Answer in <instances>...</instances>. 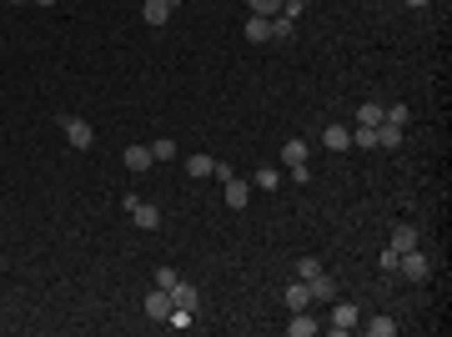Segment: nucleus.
I'll use <instances>...</instances> for the list:
<instances>
[{
  "label": "nucleus",
  "instance_id": "1",
  "mask_svg": "<svg viewBox=\"0 0 452 337\" xmlns=\"http://www.w3.org/2000/svg\"><path fill=\"white\" fill-rule=\"evenodd\" d=\"M60 131H66V141L76 146V151H91V146H96L91 121H81V116H60Z\"/></svg>",
  "mask_w": 452,
  "mask_h": 337
},
{
  "label": "nucleus",
  "instance_id": "2",
  "mask_svg": "<svg viewBox=\"0 0 452 337\" xmlns=\"http://www.w3.org/2000/svg\"><path fill=\"white\" fill-rule=\"evenodd\" d=\"M126 212H131V222H136L141 231H156V227H161V206H151V202H141V197H126Z\"/></svg>",
  "mask_w": 452,
  "mask_h": 337
},
{
  "label": "nucleus",
  "instance_id": "3",
  "mask_svg": "<svg viewBox=\"0 0 452 337\" xmlns=\"http://www.w3.org/2000/svg\"><path fill=\"white\" fill-rule=\"evenodd\" d=\"M397 272H402L407 282H427V272H433V262H427L422 252L412 247V252H402V257H397Z\"/></svg>",
  "mask_w": 452,
  "mask_h": 337
},
{
  "label": "nucleus",
  "instance_id": "4",
  "mask_svg": "<svg viewBox=\"0 0 452 337\" xmlns=\"http://www.w3.org/2000/svg\"><path fill=\"white\" fill-rule=\"evenodd\" d=\"M357 318H362V312H357L352 302H337V297H332V318H327V327H332V332H352V327H357Z\"/></svg>",
  "mask_w": 452,
  "mask_h": 337
},
{
  "label": "nucleus",
  "instance_id": "5",
  "mask_svg": "<svg viewBox=\"0 0 452 337\" xmlns=\"http://www.w3.org/2000/svg\"><path fill=\"white\" fill-rule=\"evenodd\" d=\"M221 186H226V206H231V212H242V206L251 202V186H246L242 176H236V172H231V176H226Z\"/></svg>",
  "mask_w": 452,
  "mask_h": 337
},
{
  "label": "nucleus",
  "instance_id": "6",
  "mask_svg": "<svg viewBox=\"0 0 452 337\" xmlns=\"http://www.w3.org/2000/svg\"><path fill=\"white\" fill-rule=\"evenodd\" d=\"M417 242H422V237H417V227H412V222H397V227H392V242H387V247H392L397 257H402V252H412Z\"/></svg>",
  "mask_w": 452,
  "mask_h": 337
},
{
  "label": "nucleus",
  "instance_id": "7",
  "mask_svg": "<svg viewBox=\"0 0 452 337\" xmlns=\"http://www.w3.org/2000/svg\"><path fill=\"white\" fill-rule=\"evenodd\" d=\"M171 10H176V0H146V6H141V20H146V26H166Z\"/></svg>",
  "mask_w": 452,
  "mask_h": 337
},
{
  "label": "nucleus",
  "instance_id": "8",
  "mask_svg": "<svg viewBox=\"0 0 452 337\" xmlns=\"http://www.w3.org/2000/svg\"><path fill=\"white\" fill-rule=\"evenodd\" d=\"M146 318H156V322L171 318V292H166V287H156V292L146 297Z\"/></svg>",
  "mask_w": 452,
  "mask_h": 337
},
{
  "label": "nucleus",
  "instance_id": "9",
  "mask_svg": "<svg viewBox=\"0 0 452 337\" xmlns=\"http://www.w3.org/2000/svg\"><path fill=\"white\" fill-rule=\"evenodd\" d=\"M307 292H312V302H332L337 297V282L327 277V272H317V277H307Z\"/></svg>",
  "mask_w": 452,
  "mask_h": 337
},
{
  "label": "nucleus",
  "instance_id": "10",
  "mask_svg": "<svg viewBox=\"0 0 452 337\" xmlns=\"http://www.w3.org/2000/svg\"><path fill=\"white\" fill-rule=\"evenodd\" d=\"M317 327H321V322L312 318V312H307V307H301V312H292V322H287V332H292V337H312Z\"/></svg>",
  "mask_w": 452,
  "mask_h": 337
},
{
  "label": "nucleus",
  "instance_id": "11",
  "mask_svg": "<svg viewBox=\"0 0 452 337\" xmlns=\"http://www.w3.org/2000/svg\"><path fill=\"white\" fill-rule=\"evenodd\" d=\"M321 146H327V151H347L352 131H347V126H327V131H321Z\"/></svg>",
  "mask_w": 452,
  "mask_h": 337
},
{
  "label": "nucleus",
  "instance_id": "12",
  "mask_svg": "<svg viewBox=\"0 0 452 337\" xmlns=\"http://www.w3.org/2000/svg\"><path fill=\"white\" fill-rule=\"evenodd\" d=\"M166 292H171V307L196 312V287H191V282H176V287H166Z\"/></svg>",
  "mask_w": 452,
  "mask_h": 337
},
{
  "label": "nucleus",
  "instance_id": "13",
  "mask_svg": "<svg viewBox=\"0 0 452 337\" xmlns=\"http://www.w3.org/2000/svg\"><path fill=\"white\" fill-rule=\"evenodd\" d=\"M282 297H287V307H292V312H301V307H312V292H307V282H292V287L282 292Z\"/></svg>",
  "mask_w": 452,
  "mask_h": 337
},
{
  "label": "nucleus",
  "instance_id": "14",
  "mask_svg": "<svg viewBox=\"0 0 452 337\" xmlns=\"http://www.w3.org/2000/svg\"><path fill=\"white\" fill-rule=\"evenodd\" d=\"M377 146H387V151H397V146H402V126L382 121V126H377Z\"/></svg>",
  "mask_w": 452,
  "mask_h": 337
},
{
  "label": "nucleus",
  "instance_id": "15",
  "mask_svg": "<svg viewBox=\"0 0 452 337\" xmlns=\"http://www.w3.org/2000/svg\"><path fill=\"white\" fill-rule=\"evenodd\" d=\"M126 166H131V172H146L151 166V146H126V156H121Z\"/></svg>",
  "mask_w": 452,
  "mask_h": 337
},
{
  "label": "nucleus",
  "instance_id": "16",
  "mask_svg": "<svg viewBox=\"0 0 452 337\" xmlns=\"http://www.w3.org/2000/svg\"><path fill=\"white\" fill-rule=\"evenodd\" d=\"M186 172L196 176V181H206L211 172H217V156H191V161H186Z\"/></svg>",
  "mask_w": 452,
  "mask_h": 337
},
{
  "label": "nucleus",
  "instance_id": "17",
  "mask_svg": "<svg viewBox=\"0 0 452 337\" xmlns=\"http://www.w3.org/2000/svg\"><path fill=\"white\" fill-rule=\"evenodd\" d=\"M246 40H271V20L267 15H251L246 20Z\"/></svg>",
  "mask_w": 452,
  "mask_h": 337
},
{
  "label": "nucleus",
  "instance_id": "18",
  "mask_svg": "<svg viewBox=\"0 0 452 337\" xmlns=\"http://www.w3.org/2000/svg\"><path fill=\"white\" fill-rule=\"evenodd\" d=\"M171 156H176V141H171V136H156V141H151V161H171Z\"/></svg>",
  "mask_w": 452,
  "mask_h": 337
},
{
  "label": "nucleus",
  "instance_id": "19",
  "mask_svg": "<svg viewBox=\"0 0 452 337\" xmlns=\"http://www.w3.org/2000/svg\"><path fill=\"white\" fill-rule=\"evenodd\" d=\"M282 161L287 166H301V161H307V141H287L282 146Z\"/></svg>",
  "mask_w": 452,
  "mask_h": 337
},
{
  "label": "nucleus",
  "instance_id": "20",
  "mask_svg": "<svg viewBox=\"0 0 452 337\" xmlns=\"http://www.w3.org/2000/svg\"><path fill=\"white\" fill-rule=\"evenodd\" d=\"M352 146H362V151H372V146H377V126H357V131H352Z\"/></svg>",
  "mask_w": 452,
  "mask_h": 337
},
{
  "label": "nucleus",
  "instance_id": "21",
  "mask_svg": "<svg viewBox=\"0 0 452 337\" xmlns=\"http://www.w3.org/2000/svg\"><path fill=\"white\" fill-rule=\"evenodd\" d=\"M191 322H196V312H186V307H171V318H166V327H176V332H186Z\"/></svg>",
  "mask_w": 452,
  "mask_h": 337
},
{
  "label": "nucleus",
  "instance_id": "22",
  "mask_svg": "<svg viewBox=\"0 0 452 337\" xmlns=\"http://www.w3.org/2000/svg\"><path fill=\"white\" fill-rule=\"evenodd\" d=\"M251 181L262 186V192H276V186H282V176H276V166H262V172H256Z\"/></svg>",
  "mask_w": 452,
  "mask_h": 337
},
{
  "label": "nucleus",
  "instance_id": "23",
  "mask_svg": "<svg viewBox=\"0 0 452 337\" xmlns=\"http://www.w3.org/2000/svg\"><path fill=\"white\" fill-rule=\"evenodd\" d=\"M292 31H296V20H287V15H271V40H292Z\"/></svg>",
  "mask_w": 452,
  "mask_h": 337
},
{
  "label": "nucleus",
  "instance_id": "24",
  "mask_svg": "<svg viewBox=\"0 0 452 337\" xmlns=\"http://www.w3.org/2000/svg\"><path fill=\"white\" fill-rule=\"evenodd\" d=\"M357 121H362V126H382V106H377V101H362Z\"/></svg>",
  "mask_w": 452,
  "mask_h": 337
},
{
  "label": "nucleus",
  "instance_id": "25",
  "mask_svg": "<svg viewBox=\"0 0 452 337\" xmlns=\"http://www.w3.org/2000/svg\"><path fill=\"white\" fill-rule=\"evenodd\" d=\"M317 272H327V267H321V257H301V262H296V277H301V282L317 277Z\"/></svg>",
  "mask_w": 452,
  "mask_h": 337
},
{
  "label": "nucleus",
  "instance_id": "26",
  "mask_svg": "<svg viewBox=\"0 0 452 337\" xmlns=\"http://www.w3.org/2000/svg\"><path fill=\"white\" fill-rule=\"evenodd\" d=\"M251 15H282V0H251Z\"/></svg>",
  "mask_w": 452,
  "mask_h": 337
},
{
  "label": "nucleus",
  "instance_id": "27",
  "mask_svg": "<svg viewBox=\"0 0 452 337\" xmlns=\"http://www.w3.org/2000/svg\"><path fill=\"white\" fill-rule=\"evenodd\" d=\"M367 332H372V337H392V332H397V322H392V318H372V322H367Z\"/></svg>",
  "mask_w": 452,
  "mask_h": 337
},
{
  "label": "nucleus",
  "instance_id": "28",
  "mask_svg": "<svg viewBox=\"0 0 452 337\" xmlns=\"http://www.w3.org/2000/svg\"><path fill=\"white\" fill-rule=\"evenodd\" d=\"M176 282H181L176 267H161V272H156V287H176Z\"/></svg>",
  "mask_w": 452,
  "mask_h": 337
},
{
  "label": "nucleus",
  "instance_id": "29",
  "mask_svg": "<svg viewBox=\"0 0 452 337\" xmlns=\"http://www.w3.org/2000/svg\"><path fill=\"white\" fill-rule=\"evenodd\" d=\"M301 10H307V6H301V0H282V15H287V20H296Z\"/></svg>",
  "mask_w": 452,
  "mask_h": 337
},
{
  "label": "nucleus",
  "instance_id": "30",
  "mask_svg": "<svg viewBox=\"0 0 452 337\" xmlns=\"http://www.w3.org/2000/svg\"><path fill=\"white\" fill-rule=\"evenodd\" d=\"M407 6H412V10H422V6H433V0H407Z\"/></svg>",
  "mask_w": 452,
  "mask_h": 337
},
{
  "label": "nucleus",
  "instance_id": "31",
  "mask_svg": "<svg viewBox=\"0 0 452 337\" xmlns=\"http://www.w3.org/2000/svg\"><path fill=\"white\" fill-rule=\"evenodd\" d=\"M40 6H56V0H40Z\"/></svg>",
  "mask_w": 452,
  "mask_h": 337
},
{
  "label": "nucleus",
  "instance_id": "32",
  "mask_svg": "<svg viewBox=\"0 0 452 337\" xmlns=\"http://www.w3.org/2000/svg\"><path fill=\"white\" fill-rule=\"evenodd\" d=\"M10 6H26V0H10Z\"/></svg>",
  "mask_w": 452,
  "mask_h": 337
},
{
  "label": "nucleus",
  "instance_id": "33",
  "mask_svg": "<svg viewBox=\"0 0 452 337\" xmlns=\"http://www.w3.org/2000/svg\"><path fill=\"white\" fill-rule=\"evenodd\" d=\"M301 6H307V0H301Z\"/></svg>",
  "mask_w": 452,
  "mask_h": 337
}]
</instances>
